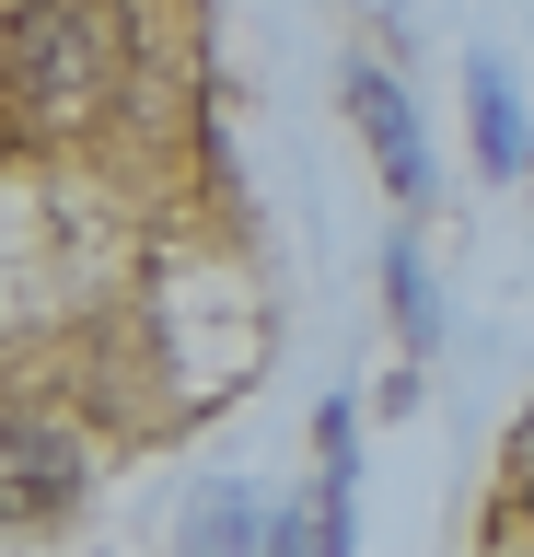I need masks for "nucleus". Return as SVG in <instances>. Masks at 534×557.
<instances>
[{
    "mask_svg": "<svg viewBox=\"0 0 534 557\" xmlns=\"http://www.w3.org/2000/svg\"><path fill=\"white\" fill-rule=\"evenodd\" d=\"M116 59H128V35L105 0H12V24H0V94L24 128H82L116 94Z\"/></svg>",
    "mask_w": 534,
    "mask_h": 557,
    "instance_id": "1",
    "label": "nucleus"
},
{
    "mask_svg": "<svg viewBox=\"0 0 534 557\" xmlns=\"http://www.w3.org/2000/svg\"><path fill=\"white\" fill-rule=\"evenodd\" d=\"M464 116H476V163H488L499 186H511V174L534 163V128H523V94H511V70H499L488 47L464 59Z\"/></svg>",
    "mask_w": 534,
    "mask_h": 557,
    "instance_id": "4",
    "label": "nucleus"
},
{
    "mask_svg": "<svg viewBox=\"0 0 534 557\" xmlns=\"http://www.w3.org/2000/svg\"><path fill=\"white\" fill-rule=\"evenodd\" d=\"M82 442L59 430V418L36 407H0V522H47V511H71L82 499Z\"/></svg>",
    "mask_w": 534,
    "mask_h": 557,
    "instance_id": "2",
    "label": "nucleus"
},
{
    "mask_svg": "<svg viewBox=\"0 0 534 557\" xmlns=\"http://www.w3.org/2000/svg\"><path fill=\"white\" fill-rule=\"evenodd\" d=\"M268 557H325V534L314 522H268Z\"/></svg>",
    "mask_w": 534,
    "mask_h": 557,
    "instance_id": "7",
    "label": "nucleus"
},
{
    "mask_svg": "<svg viewBox=\"0 0 534 557\" xmlns=\"http://www.w3.org/2000/svg\"><path fill=\"white\" fill-rule=\"evenodd\" d=\"M186 557H268V511L245 487H198L186 499Z\"/></svg>",
    "mask_w": 534,
    "mask_h": 557,
    "instance_id": "6",
    "label": "nucleus"
},
{
    "mask_svg": "<svg viewBox=\"0 0 534 557\" xmlns=\"http://www.w3.org/2000/svg\"><path fill=\"white\" fill-rule=\"evenodd\" d=\"M488 557H534V522H488Z\"/></svg>",
    "mask_w": 534,
    "mask_h": 557,
    "instance_id": "8",
    "label": "nucleus"
},
{
    "mask_svg": "<svg viewBox=\"0 0 534 557\" xmlns=\"http://www.w3.org/2000/svg\"><path fill=\"white\" fill-rule=\"evenodd\" d=\"M349 116H360V139H372L384 186L419 209V198H430V139H419V116H407V94H395V70H384V59H360V70H349Z\"/></svg>",
    "mask_w": 534,
    "mask_h": 557,
    "instance_id": "3",
    "label": "nucleus"
},
{
    "mask_svg": "<svg viewBox=\"0 0 534 557\" xmlns=\"http://www.w3.org/2000/svg\"><path fill=\"white\" fill-rule=\"evenodd\" d=\"M384 313H395V337H407V372H419L430 348H442V290H430V256L407 233L384 244Z\"/></svg>",
    "mask_w": 534,
    "mask_h": 557,
    "instance_id": "5",
    "label": "nucleus"
}]
</instances>
